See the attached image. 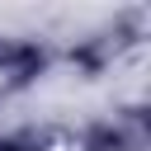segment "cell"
I'll return each mask as SVG.
<instances>
[{
  "label": "cell",
  "instance_id": "6da1fadb",
  "mask_svg": "<svg viewBox=\"0 0 151 151\" xmlns=\"http://www.w3.org/2000/svg\"><path fill=\"white\" fill-rule=\"evenodd\" d=\"M0 151H14V146H0Z\"/></svg>",
  "mask_w": 151,
  "mask_h": 151
}]
</instances>
